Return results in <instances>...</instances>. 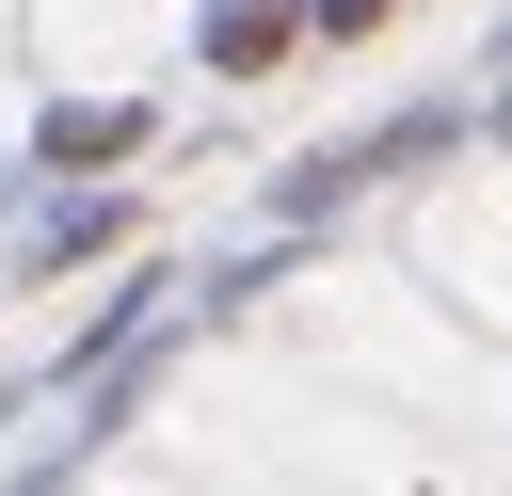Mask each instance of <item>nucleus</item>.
<instances>
[{
    "label": "nucleus",
    "mask_w": 512,
    "mask_h": 496,
    "mask_svg": "<svg viewBox=\"0 0 512 496\" xmlns=\"http://www.w3.org/2000/svg\"><path fill=\"white\" fill-rule=\"evenodd\" d=\"M272 32H288V0H224L208 16V64H272Z\"/></svg>",
    "instance_id": "f03ea898"
},
{
    "label": "nucleus",
    "mask_w": 512,
    "mask_h": 496,
    "mask_svg": "<svg viewBox=\"0 0 512 496\" xmlns=\"http://www.w3.org/2000/svg\"><path fill=\"white\" fill-rule=\"evenodd\" d=\"M128 144H144V112H128V96H96V112H48V160H64V176H80V160H128Z\"/></svg>",
    "instance_id": "f257e3e1"
}]
</instances>
